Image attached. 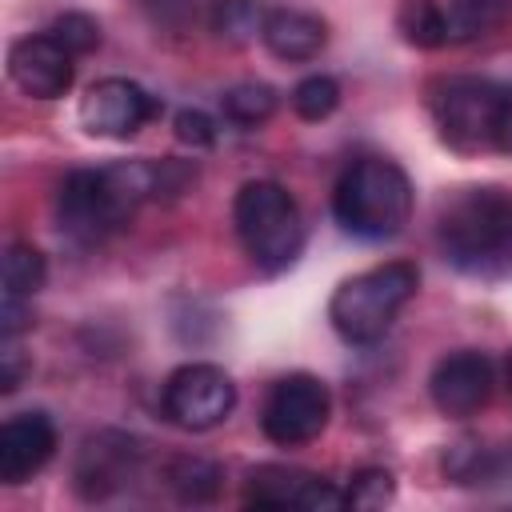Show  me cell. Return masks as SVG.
I'll return each mask as SVG.
<instances>
[{"instance_id": "obj_1", "label": "cell", "mask_w": 512, "mask_h": 512, "mask_svg": "<svg viewBox=\"0 0 512 512\" xmlns=\"http://www.w3.org/2000/svg\"><path fill=\"white\" fill-rule=\"evenodd\" d=\"M160 172L152 164H108V168H76L64 176L56 192V224L60 232L80 244H104L116 236L136 208L156 192Z\"/></svg>"}, {"instance_id": "obj_2", "label": "cell", "mask_w": 512, "mask_h": 512, "mask_svg": "<svg viewBox=\"0 0 512 512\" xmlns=\"http://www.w3.org/2000/svg\"><path fill=\"white\" fill-rule=\"evenodd\" d=\"M436 240L460 272H512V196L500 188H464L444 204Z\"/></svg>"}, {"instance_id": "obj_3", "label": "cell", "mask_w": 512, "mask_h": 512, "mask_svg": "<svg viewBox=\"0 0 512 512\" xmlns=\"http://www.w3.org/2000/svg\"><path fill=\"white\" fill-rule=\"evenodd\" d=\"M332 216L360 240H392L412 216V184L400 164L384 156L352 160L332 188Z\"/></svg>"}, {"instance_id": "obj_4", "label": "cell", "mask_w": 512, "mask_h": 512, "mask_svg": "<svg viewBox=\"0 0 512 512\" xmlns=\"http://www.w3.org/2000/svg\"><path fill=\"white\" fill-rule=\"evenodd\" d=\"M232 224H236V236H240L244 252L252 256V264L268 276L292 268L296 256L304 252L300 208L288 196V188H280L276 180H248L236 192Z\"/></svg>"}, {"instance_id": "obj_5", "label": "cell", "mask_w": 512, "mask_h": 512, "mask_svg": "<svg viewBox=\"0 0 512 512\" xmlns=\"http://www.w3.org/2000/svg\"><path fill=\"white\" fill-rule=\"evenodd\" d=\"M416 284H420V272L408 260H392V264H380V268H368L344 280L328 304L332 328L348 344H376L392 328L400 308L412 300Z\"/></svg>"}, {"instance_id": "obj_6", "label": "cell", "mask_w": 512, "mask_h": 512, "mask_svg": "<svg viewBox=\"0 0 512 512\" xmlns=\"http://www.w3.org/2000/svg\"><path fill=\"white\" fill-rule=\"evenodd\" d=\"M504 88L480 76H444L432 84V116L440 136L456 148V152H476V148H492V124H496V108H500Z\"/></svg>"}, {"instance_id": "obj_7", "label": "cell", "mask_w": 512, "mask_h": 512, "mask_svg": "<svg viewBox=\"0 0 512 512\" xmlns=\"http://www.w3.org/2000/svg\"><path fill=\"white\" fill-rule=\"evenodd\" d=\"M328 412H332V396H328L324 380H316L308 372H292V376H280L272 384L264 412H260V424H264V436L272 444L296 448V444H308L324 432Z\"/></svg>"}, {"instance_id": "obj_8", "label": "cell", "mask_w": 512, "mask_h": 512, "mask_svg": "<svg viewBox=\"0 0 512 512\" xmlns=\"http://www.w3.org/2000/svg\"><path fill=\"white\" fill-rule=\"evenodd\" d=\"M236 408V384L216 364H184L164 384V416L188 432L216 428Z\"/></svg>"}, {"instance_id": "obj_9", "label": "cell", "mask_w": 512, "mask_h": 512, "mask_svg": "<svg viewBox=\"0 0 512 512\" xmlns=\"http://www.w3.org/2000/svg\"><path fill=\"white\" fill-rule=\"evenodd\" d=\"M156 100L136 84V80H124V76H108V80H96L84 96H80V124L88 136H100V140H128L136 136L152 116H156Z\"/></svg>"}, {"instance_id": "obj_10", "label": "cell", "mask_w": 512, "mask_h": 512, "mask_svg": "<svg viewBox=\"0 0 512 512\" xmlns=\"http://www.w3.org/2000/svg\"><path fill=\"white\" fill-rule=\"evenodd\" d=\"M248 504L256 508H304V512H332L344 508L348 496L332 488L324 476L292 468V464H260L248 472Z\"/></svg>"}, {"instance_id": "obj_11", "label": "cell", "mask_w": 512, "mask_h": 512, "mask_svg": "<svg viewBox=\"0 0 512 512\" xmlns=\"http://www.w3.org/2000/svg\"><path fill=\"white\" fill-rule=\"evenodd\" d=\"M492 384H496L492 360L484 352H472V348H460V352L440 356L436 368H432V376H428L432 404L444 416H456V420L476 416L492 400Z\"/></svg>"}, {"instance_id": "obj_12", "label": "cell", "mask_w": 512, "mask_h": 512, "mask_svg": "<svg viewBox=\"0 0 512 512\" xmlns=\"http://www.w3.org/2000/svg\"><path fill=\"white\" fill-rule=\"evenodd\" d=\"M72 72H76L72 52L52 32L20 36L8 48V76L32 100H56V96H64L72 88Z\"/></svg>"}, {"instance_id": "obj_13", "label": "cell", "mask_w": 512, "mask_h": 512, "mask_svg": "<svg viewBox=\"0 0 512 512\" xmlns=\"http://www.w3.org/2000/svg\"><path fill=\"white\" fill-rule=\"evenodd\" d=\"M140 468V444L124 432H96L76 456V488L88 500H104L124 488Z\"/></svg>"}, {"instance_id": "obj_14", "label": "cell", "mask_w": 512, "mask_h": 512, "mask_svg": "<svg viewBox=\"0 0 512 512\" xmlns=\"http://www.w3.org/2000/svg\"><path fill=\"white\" fill-rule=\"evenodd\" d=\"M52 452H56V428L44 412L8 416L0 428V480L24 484L52 460Z\"/></svg>"}, {"instance_id": "obj_15", "label": "cell", "mask_w": 512, "mask_h": 512, "mask_svg": "<svg viewBox=\"0 0 512 512\" xmlns=\"http://www.w3.org/2000/svg\"><path fill=\"white\" fill-rule=\"evenodd\" d=\"M260 40L276 60H316L328 44V28L320 16L300 8H272L260 24Z\"/></svg>"}, {"instance_id": "obj_16", "label": "cell", "mask_w": 512, "mask_h": 512, "mask_svg": "<svg viewBox=\"0 0 512 512\" xmlns=\"http://www.w3.org/2000/svg\"><path fill=\"white\" fill-rule=\"evenodd\" d=\"M44 276H48V264H44V252L36 244H8L4 252V300H32L40 288H44Z\"/></svg>"}, {"instance_id": "obj_17", "label": "cell", "mask_w": 512, "mask_h": 512, "mask_svg": "<svg viewBox=\"0 0 512 512\" xmlns=\"http://www.w3.org/2000/svg\"><path fill=\"white\" fill-rule=\"evenodd\" d=\"M220 108H224V120H232L240 128H256V124L272 120V112H276V88L264 84V80H240V84H232L220 96Z\"/></svg>"}, {"instance_id": "obj_18", "label": "cell", "mask_w": 512, "mask_h": 512, "mask_svg": "<svg viewBox=\"0 0 512 512\" xmlns=\"http://www.w3.org/2000/svg\"><path fill=\"white\" fill-rule=\"evenodd\" d=\"M512 12V0H452L444 8L448 16V40H472L496 28Z\"/></svg>"}, {"instance_id": "obj_19", "label": "cell", "mask_w": 512, "mask_h": 512, "mask_svg": "<svg viewBox=\"0 0 512 512\" xmlns=\"http://www.w3.org/2000/svg\"><path fill=\"white\" fill-rule=\"evenodd\" d=\"M220 480H224L220 464H212L204 456H180L168 464V484L176 488L180 500H192V504L212 500L220 492Z\"/></svg>"}, {"instance_id": "obj_20", "label": "cell", "mask_w": 512, "mask_h": 512, "mask_svg": "<svg viewBox=\"0 0 512 512\" xmlns=\"http://www.w3.org/2000/svg\"><path fill=\"white\" fill-rule=\"evenodd\" d=\"M396 24H400L404 40L416 44V48H440V44H448V16H444V8L436 0H408L400 8V20Z\"/></svg>"}, {"instance_id": "obj_21", "label": "cell", "mask_w": 512, "mask_h": 512, "mask_svg": "<svg viewBox=\"0 0 512 512\" xmlns=\"http://www.w3.org/2000/svg\"><path fill=\"white\" fill-rule=\"evenodd\" d=\"M208 24L224 44H248L260 32L264 16L252 0H208Z\"/></svg>"}, {"instance_id": "obj_22", "label": "cell", "mask_w": 512, "mask_h": 512, "mask_svg": "<svg viewBox=\"0 0 512 512\" xmlns=\"http://www.w3.org/2000/svg\"><path fill=\"white\" fill-rule=\"evenodd\" d=\"M336 104H340V84L332 76H320L316 72V76H304L292 88V108L304 120H324V116L336 112Z\"/></svg>"}, {"instance_id": "obj_23", "label": "cell", "mask_w": 512, "mask_h": 512, "mask_svg": "<svg viewBox=\"0 0 512 512\" xmlns=\"http://www.w3.org/2000/svg\"><path fill=\"white\" fill-rule=\"evenodd\" d=\"M48 32H52L72 56H84V52H92V48L100 44V24H96L88 12H64V16L52 20Z\"/></svg>"}, {"instance_id": "obj_24", "label": "cell", "mask_w": 512, "mask_h": 512, "mask_svg": "<svg viewBox=\"0 0 512 512\" xmlns=\"http://www.w3.org/2000/svg\"><path fill=\"white\" fill-rule=\"evenodd\" d=\"M348 504L352 508H384L392 500V472L384 468H360L348 484Z\"/></svg>"}, {"instance_id": "obj_25", "label": "cell", "mask_w": 512, "mask_h": 512, "mask_svg": "<svg viewBox=\"0 0 512 512\" xmlns=\"http://www.w3.org/2000/svg\"><path fill=\"white\" fill-rule=\"evenodd\" d=\"M176 136L192 148H208V144H216V124L200 108H184V112H176Z\"/></svg>"}, {"instance_id": "obj_26", "label": "cell", "mask_w": 512, "mask_h": 512, "mask_svg": "<svg viewBox=\"0 0 512 512\" xmlns=\"http://www.w3.org/2000/svg\"><path fill=\"white\" fill-rule=\"evenodd\" d=\"M144 8L152 12L156 24H164V28H184V24L192 20L196 0H144Z\"/></svg>"}, {"instance_id": "obj_27", "label": "cell", "mask_w": 512, "mask_h": 512, "mask_svg": "<svg viewBox=\"0 0 512 512\" xmlns=\"http://www.w3.org/2000/svg\"><path fill=\"white\" fill-rule=\"evenodd\" d=\"M492 148L512 156V88H504V96H500L496 124H492Z\"/></svg>"}, {"instance_id": "obj_28", "label": "cell", "mask_w": 512, "mask_h": 512, "mask_svg": "<svg viewBox=\"0 0 512 512\" xmlns=\"http://www.w3.org/2000/svg\"><path fill=\"white\" fill-rule=\"evenodd\" d=\"M20 376H24L20 348H16V340H4V352H0V388H4V392L20 388Z\"/></svg>"}, {"instance_id": "obj_29", "label": "cell", "mask_w": 512, "mask_h": 512, "mask_svg": "<svg viewBox=\"0 0 512 512\" xmlns=\"http://www.w3.org/2000/svg\"><path fill=\"white\" fill-rule=\"evenodd\" d=\"M508 384H512V360H508Z\"/></svg>"}]
</instances>
